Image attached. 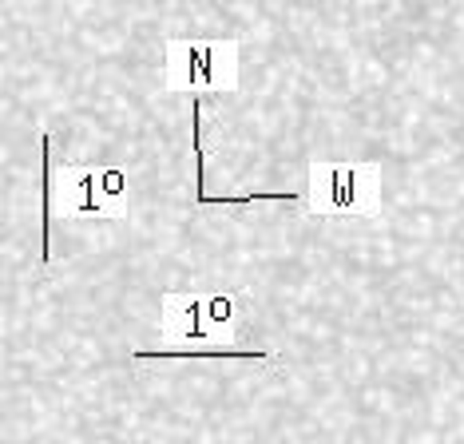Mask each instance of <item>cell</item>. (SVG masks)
Instances as JSON below:
<instances>
[{
    "instance_id": "obj_3",
    "label": "cell",
    "mask_w": 464,
    "mask_h": 444,
    "mask_svg": "<svg viewBox=\"0 0 464 444\" xmlns=\"http://www.w3.org/2000/svg\"><path fill=\"white\" fill-rule=\"evenodd\" d=\"M48 210L56 218H108L131 210V179L111 163H60L48 167Z\"/></svg>"
},
{
    "instance_id": "obj_1",
    "label": "cell",
    "mask_w": 464,
    "mask_h": 444,
    "mask_svg": "<svg viewBox=\"0 0 464 444\" xmlns=\"http://www.w3.org/2000/svg\"><path fill=\"white\" fill-rule=\"evenodd\" d=\"M246 298L223 285H191V290L160 294V353H183L191 345H235Z\"/></svg>"
},
{
    "instance_id": "obj_4",
    "label": "cell",
    "mask_w": 464,
    "mask_h": 444,
    "mask_svg": "<svg viewBox=\"0 0 464 444\" xmlns=\"http://www.w3.org/2000/svg\"><path fill=\"white\" fill-rule=\"evenodd\" d=\"M238 40H163V76L167 95H235L238 92Z\"/></svg>"
},
{
    "instance_id": "obj_2",
    "label": "cell",
    "mask_w": 464,
    "mask_h": 444,
    "mask_svg": "<svg viewBox=\"0 0 464 444\" xmlns=\"http://www.w3.org/2000/svg\"><path fill=\"white\" fill-rule=\"evenodd\" d=\"M305 210L314 218H382V163H373V159H310L305 163Z\"/></svg>"
}]
</instances>
